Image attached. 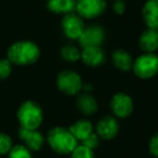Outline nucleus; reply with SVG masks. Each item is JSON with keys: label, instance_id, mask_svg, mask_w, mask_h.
Masks as SVG:
<instances>
[{"label": "nucleus", "instance_id": "39448f33", "mask_svg": "<svg viewBox=\"0 0 158 158\" xmlns=\"http://www.w3.org/2000/svg\"><path fill=\"white\" fill-rule=\"evenodd\" d=\"M57 87L67 95H75L82 88L81 78L73 70H64L57 77Z\"/></svg>", "mask_w": 158, "mask_h": 158}, {"label": "nucleus", "instance_id": "bb28decb", "mask_svg": "<svg viewBox=\"0 0 158 158\" xmlns=\"http://www.w3.org/2000/svg\"><path fill=\"white\" fill-rule=\"evenodd\" d=\"M116 1H118V0H116Z\"/></svg>", "mask_w": 158, "mask_h": 158}, {"label": "nucleus", "instance_id": "ddd939ff", "mask_svg": "<svg viewBox=\"0 0 158 158\" xmlns=\"http://www.w3.org/2000/svg\"><path fill=\"white\" fill-rule=\"evenodd\" d=\"M140 48L146 53H153L158 49V29L147 28L141 35L140 40Z\"/></svg>", "mask_w": 158, "mask_h": 158}, {"label": "nucleus", "instance_id": "f257e3e1", "mask_svg": "<svg viewBox=\"0 0 158 158\" xmlns=\"http://www.w3.org/2000/svg\"><path fill=\"white\" fill-rule=\"evenodd\" d=\"M40 54L39 48L31 41H19L8 50V60L16 65H29L35 63Z\"/></svg>", "mask_w": 158, "mask_h": 158}, {"label": "nucleus", "instance_id": "f8f14e48", "mask_svg": "<svg viewBox=\"0 0 158 158\" xmlns=\"http://www.w3.org/2000/svg\"><path fill=\"white\" fill-rule=\"evenodd\" d=\"M80 57L82 59L85 64L94 67V66H99L103 63L105 54L101 47H88V48H84Z\"/></svg>", "mask_w": 158, "mask_h": 158}, {"label": "nucleus", "instance_id": "393cba45", "mask_svg": "<svg viewBox=\"0 0 158 158\" xmlns=\"http://www.w3.org/2000/svg\"><path fill=\"white\" fill-rule=\"evenodd\" d=\"M149 151L154 156L158 157V133L152 138L151 142H149Z\"/></svg>", "mask_w": 158, "mask_h": 158}, {"label": "nucleus", "instance_id": "5701e85b", "mask_svg": "<svg viewBox=\"0 0 158 158\" xmlns=\"http://www.w3.org/2000/svg\"><path fill=\"white\" fill-rule=\"evenodd\" d=\"M11 62L9 60H0V79H6L11 74Z\"/></svg>", "mask_w": 158, "mask_h": 158}, {"label": "nucleus", "instance_id": "0eeeda50", "mask_svg": "<svg viewBox=\"0 0 158 158\" xmlns=\"http://www.w3.org/2000/svg\"><path fill=\"white\" fill-rule=\"evenodd\" d=\"M64 34L70 39H79L85 29L84 21L78 14L68 13L62 21Z\"/></svg>", "mask_w": 158, "mask_h": 158}, {"label": "nucleus", "instance_id": "20e7f679", "mask_svg": "<svg viewBox=\"0 0 158 158\" xmlns=\"http://www.w3.org/2000/svg\"><path fill=\"white\" fill-rule=\"evenodd\" d=\"M133 70L138 77L148 79L158 73V56L154 53H145L133 63Z\"/></svg>", "mask_w": 158, "mask_h": 158}, {"label": "nucleus", "instance_id": "9b49d317", "mask_svg": "<svg viewBox=\"0 0 158 158\" xmlns=\"http://www.w3.org/2000/svg\"><path fill=\"white\" fill-rule=\"evenodd\" d=\"M20 138L24 141L26 147L29 151H38L44 144V136L37 130H28L21 128L19 131Z\"/></svg>", "mask_w": 158, "mask_h": 158}, {"label": "nucleus", "instance_id": "b1692460", "mask_svg": "<svg viewBox=\"0 0 158 158\" xmlns=\"http://www.w3.org/2000/svg\"><path fill=\"white\" fill-rule=\"evenodd\" d=\"M82 145L87 146L88 148L93 149L99 145V139H98V135L95 133H92L86 139V140L82 141Z\"/></svg>", "mask_w": 158, "mask_h": 158}, {"label": "nucleus", "instance_id": "f3484780", "mask_svg": "<svg viewBox=\"0 0 158 158\" xmlns=\"http://www.w3.org/2000/svg\"><path fill=\"white\" fill-rule=\"evenodd\" d=\"M113 62L118 69L125 70V72L130 70L133 66V61H132L131 55L125 50L115 51L114 54H113Z\"/></svg>", "mask_w": 158, "mask_h": 158}, {"label": "nucleus", "instance_id": "6e6552de", "mask_svg": "<svg viewBox=\"0 0 158 158\" xmlns=\"http://www.w3.org/2000/svg\"><path fill=\"white\" fill-rule=\"evenodd\" d=\"M104 31L102 27L92 25L84 29L81 36L79 37V44L82 48L88 47H100L104 40Z\"/></svg>", "mask_w": 158, "mask_h": 158}, {"label": "nucleus", "instance_id": "7ed1b4c3", "mask_svg": "<svg viewBox=\"0 0 158 158\" xmlns=\"http://www.w3.org/2000/svg\"><path fill=\"white\" fill-rule=\"evenodd\" d=\"M18 118L21 123V128L37 130L42 123V110L37 103L26 101L19 108Z\"/></svg>", "mask_w": 158, "mask_h": 158}, {"label": "nucleus", "instance_id": "a211bd4d", "mask_svg": "<svg viewBox=\"0 0 158 158\" xmlns=\"http://www.w3.org/2000/svg\"><path fill=\"white\" fill-rule=\"evenodd\" d=\"M75 7V0H48L49 10L55 13H72Z\"/></svg>", "mask_w": 158, "mask_h": 158}, {"label": "nucleus", "instance_id": "aec40b11", "mask_svg": "<svg viewBox=\"0 0 158 158\" xmlns=\"http://www.w3.org/2000/svg\"><path fill=\"white\" fill-rule=\"evenodd\" d=\"M9 158H31V153L24 145H15L9 152Z\"/></svg>", "mask_w": 158, "mask_h": 158}, {"label": "nucleus", "instance_id": "6ab92c4d", "mask_svg": "<svg viewBox=\"0 0 158 158\" xmlns=\"http://www.w3.org/2000/svg\"><path fill=\"white\" fill-rule=\"evenodd\" d=\"M61 54H62V57L68 62H76L81 56L80 51L74 46L63 47V48L61 49Z\"/></svg>", "mask_w": 158, "mask_h": 158}, {"label": "nucleus", "instance_id": "423d86ee", "mask_svg": "<svg viewBox=\"0 0 158 158\" xmlns=\"http://www.w3.org/2000/svg\"><path fill=\"white\" fill-rule=\"evenodd\" d=\"M105 8V0H78L76 3L78 15L85 19H94L101 15Z\"/></svg>", "mask_w": 158, "mask_h": 158}, {"label": "nucleus", "instance_id": "4be33fe9", "mask_svg": "<svg viewBox=\"0 0 158 158\" xmlns=\"http://www.w3.org/2000/svg\"><path fill=\"white\" fill-rule=\"evenodd\" d=\"M12 147L13 145H12L11 138L6 133H0V155L9 154Z\"/></svg>", "mask_w": 158, "mask_h": 158}, {"label": "nucleus", "instance_id": "412c9836", "mask_svg": "<svg viewBox=\"0 0 158 158\" xmlns=\"http://www.w3.org/2000/svg\"><path fill=\"white\" fill-rule=\"evenodd\" d=\"M72 158H94V154L92 149L88 148L85 145L80 146L77 145V147L72 153Z\"/></svg>", "mask_w": 158, "mask_h": 158}, {"label": "nucleus", "instance_id": "a878e982", "mask_svg": "<svg viewBox=\"0 0 158 158\" xmlns=\"http://www.w3.org/2000/svg\"><path fill=\"white\" fill-rule=\"evenodd\" d=\"M114 11L116 12V13H118V14H123V12H125V10H126V5H125V2H123V0H118V1H116L115 2V5H114Z\"/></svg>", "mask_w": 158, "mask_h": 158}, {"label": "nucleus", "instance_id": "4468645a", "mask_svg": "<svg viewBox=\"0 0 158 158\" xmlns=\"http://www.w3.org/2000/svg\"><path fill=\"white\" fill-rule=\"evenodd\" d=\"M142 14L148 28L158 29V0H148L144 5Z\"/></svg>", "mask_w": 158, "mask_h": 158}, {"label": "nucleus", "instance_id": "f03ea898", "mask_svg": "<svg viewBox=\"0 0 158 158\" xmlns=\"http://www.w3.org/2000/svg\"><path fill=\"white\" fill-rule=\"evenodd\" d=\"M48 142L51 148L59 154L73 153L77 147V139L72 134L69 129L61 127L53 128L48 134Z\"/></svg>", "mask_w": 158, "mask_h": 158}, {"label": "nucleus", "instance_id": "1a4fd4ad", "mask_svg": "<svg viewBox=\"0 0 158 158\" xmlns=\"http://www.w3.org/2000/svg\"><path fill=\"white\" fill-rule=\"evenodd\" d=\"M112 110L117 117L126 118L133 110V103L129 95L125 93H117L113 97L110 102Z\"/></svg>", "mask_w": 158, "mask_h": 158}, {"label": "nucleus", "instance_id": "9d476101", "mask_svg": "<svg viewBox=\"0 0 158 158\" xmlns=\"http://www.w3.org/2000/svg\"><path fill=\"white\" fill-rule=\"evenodd\" d=\"M118 129L119 126L117 120L110 116L102 118L97 126L98 134L104 140H110L114 138L118 132Z\"/></svg>", "mask_w": 158, "mask_h": 158}, {"label": "nucleus", "instance_id": "dca6fc26", "mask_svg": "<svg viewBox=\"0 0 158 158\" xmlns=\"http://www.w3.org/2000/svg\"><path fill=\"white\" fill-rule=\"evenodd\" d=\"M69 131L77 139V141H84L90 134L93 133V128L90 121L88 120H79L69 128Z\"/></svg>", "mask_w": 158, "mask_h": 158}, {"label": "nucleus", "instance_id": "2eb2a0df", "mask_svg": "<svg viewBox=\"0 0 158 158\" xmlns=\"http://www.w3.org/2000/svg\"><path fill=\"white\" fill-rule=\"evenodd\" d=\"M77 107L85 115H92L97 112L98 103L92 95L89 93H82L79 94L77 99Z\"/></svg>", "mask_w": 158, "mask_h": 158}]
</instances>
